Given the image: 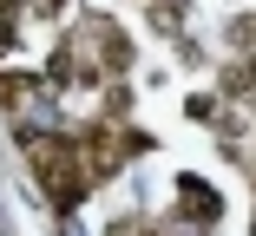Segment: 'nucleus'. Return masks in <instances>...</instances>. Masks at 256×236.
<instances>
[{"label":"nucleus","mask_w":256,"mask_h":236,"mask_svg":"<svg viewBox=\"0 0 256 236\" xmlns=\"http://www.w3.org/2000/svg\"><path fill=\"white\" fill-rule=\"evenodd\" d=\"M7 39H14V20H7V13H0V53H7Z\"/></svg>","instance_id":"f257e3e1"}]
</instances>
